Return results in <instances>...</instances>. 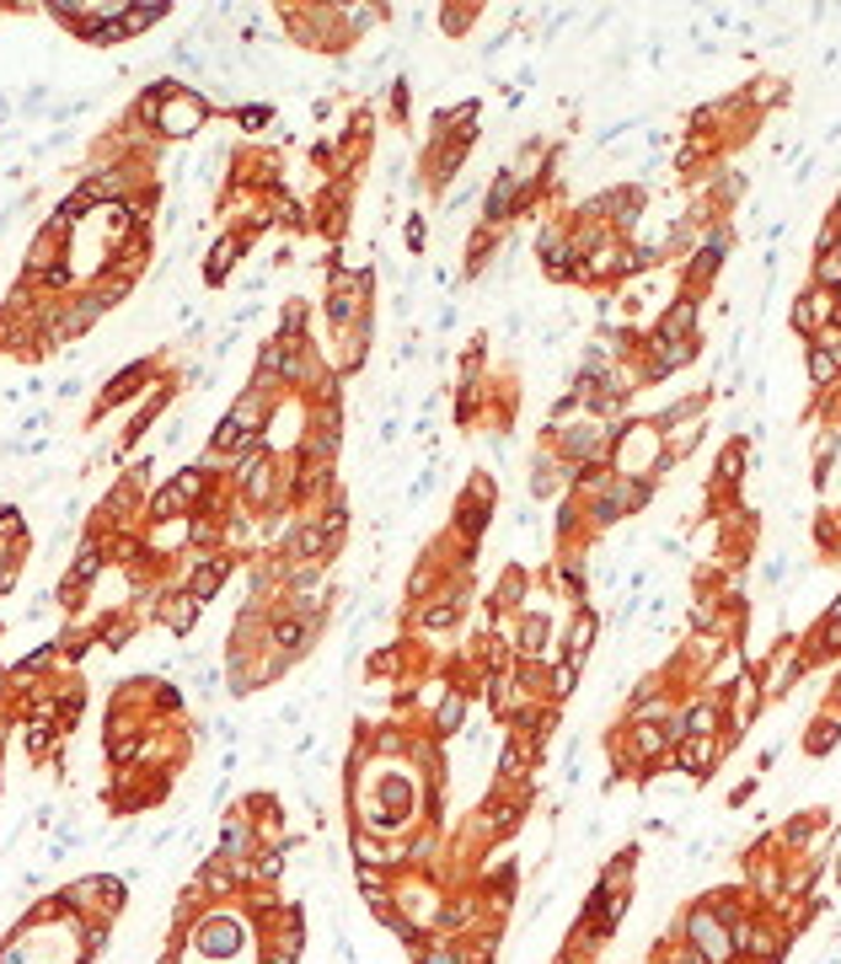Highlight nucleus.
<instances>
[{
    "mask_svg": "<svg viewBox=\"0 0 841 964\" xmlns=\"http://www.w3.org/2000/svg\"><path fill=\"white\" fill-rule=\"evenodd\" d=\"M723 761V740H681L675 751H670V761L665 767L686 771V777H697V782H708L712 771Z\"/></svg>",
    "mask_w": 841,
    "mask_h": 964,
    "instance_id": "13",
    "label": "nucleus"
},
{
    "mask_svg": "<svg viewBox=\"0 0 841 964\" xmlns=\"http://www.w3.org/2000/svg\"><path fill=\"white\" fill-rule=\"evenodd\" d=\"M751 793H756V782H740V788H734V793H729V804H734V809H740V804H745V798H751Z\"/></svg>",
    "mask_w": 841,
    "mask_h": 964,
    "instance_id": "46",
    "label": "nucleus"
},
{
    "mask_svg": "<svg viewBox=\"0 0 841 964\" xmlns=\"http://www.w3.org/2000/svg\"><path fill=\"white\" fill-rule=\"evenodd\" d=\"M231 119L242 129H268L273 124V102H242V108H231Z\"/></svg>",
    "mask_w": 841,
    "mask_h": 964,
    "instance_id": "37",
    "label": "nucleus"
},
{
    "mask_svg": "<svg viewBox=\"0 0 841 964\" xmlns=\"http://www.w3.org/2000/svg\"><path fill=\"white\" fill-rule=\"evenodd\" d=\"M226 418L242 429V435H268V418H273V396L258 391V386H242L236 402L226 407Z\"/></svg>",
    "mask_w": 841,
    "mask_h": 964,
    "instance_id": "16",
    "label": "nucleus"
},
{
    "mask_svg": "<svg viewBox=\"0 0 841 964\" xmlns=\"http://www.w3.org/2000/svg\"><path fill=\"white\" fill-rule=\"evenodd\" d=\"M183 943L194 949L198 960H231V954H242V943H247V916L209 905L198 922H188Z\"/></svg>",
    "mask_w": 841,
    "mask_h": 964,
    "instance_id": "1",
    "label": "nucleus"
},
{
    "mask_svg": "<svg viewBox=\"0 0 841 964\" xmlns=\"http://www.w3.org/2000/svg\"><path fill=\"white\" fill-rule=\"evenodd\" d=\"M520 204H525V193H520V183H515V172L504 167L499 178H493V188H488V198H483V225L488 231H499V225H510L520 215Z\"/></svg>",
    "mask_w": 841,
    "mask_h": 964,
    "instance_id": "15",
    "label": "nucleus"
},
{
    "mask_svg": "<svg viewBox=\"0 0 841 964\" xmlns=\"http://www.w3.org/2000/svg\"><path fill=\"white\" fill-rule=\"evenodd\" d=\"M837 740H841V712H820V718L804 729V751H809V756H831Z\"/></svg>",
    "mask_w": 841,
    "mask_h": 964,
    "instance_id": "25",
    "label": "nucleus"
},
{
    "mask_svg": "<svg viewBox=\"0 0 841 964\" xmlns=\"http://www.w3.org/2000/svg\"><path fill=\"white\" fill-rule=\"evenodd\" d=\"M198 617H204V606H198L194 595L183 589V584H161V600H156V622L167 627V633H178V638H188L198 627Z\"/></svg>",
    "mask_w": 841,
    "mask_h": 964,
    "instance_id": "10",
    "label": "nucleus"
},
{
    "mask_svg": "<svg viewBox=\"0 0 841 964\" xmlns=\"http://www.w3.org/2000/svg\"><path fill=\"white\" fill-rule=\"evenodd\" d=\"M558 584H563V595H569V600H584V563H580V558H569V563L558 569Z\"/></svg>",
    "mask_w": 841,
    "mask_h": 964,
    "instance_id": "40",
    "label": "nucleus"
},
{
    "mask_svg": "<svg viewBox=\"0 0 841 964\" xmlns=\"http://www.w3.org/2000/svg\"><path fill=\"white\" fill-rule=\"evenodd\" d=\"M558 483H563V461H558L552 450H536V461H531V493H536V499H552Z\"/></svg>",
    "mask_w": 841,
    "mask_h": 964,
    "instance_id": "28",
    "label": "nucleus"
},
{
    "mask_svg": "<svg viewBox=\"0 0 841 964\" xmlns=\"http://www.w3.org/2000/svg\"><path fill=\"white\" fill-rule=\"evenodd\" d=\"M745 477V440L718 450V483H740Z\"/></svg>",
    "mask_w": 841,
    "mask_h": 964,
    "instance_id": "35",
    "label": "nucleus"
},
{
    "mask_svg": "<svg viewBox=\"0 0 841 964\" xmlns=\"http://www.w3.org/2000/svg\"><path fill=\"white\" fill-rule=\"evenodd\" d=\"M809 831H820V815H793L788 826H782V846H809Z\"/></svg>",
    "mask_w": 841,
    "mask_h": 964,
    "instance_id": "36",
    "label": "nucleus"
},
{
    "mask_svg": "<svg viewBox=\"0 0 841 964\" xmlns=\"http://www.w3.org/2000/svg\"><path fill=\"white\" fill-rule=\"evenodd\" d=\"M183 435H188V424H183V418H172V424L161 429V446H183Z\"/></svg>",
    "mask_w": 841,
    "mask_h": 964,
    "instance_id": "42",
    "label": "nucleus"
},
{
    "mask_svg": "<svg viewBox=\"0 0 841 964\" xmlns=\"http://www.w3.org/2000/svg\"><path fill=\"white\" fill-rule=\"evenodd\" d=\"M536 257H541V268H547V279H552V284H563V279H580V253L569 247V231L547 225V231L536 236Z\"/></svg>",
    "mask_w": 841,
    "mask_h": 964,
    "instance_id": "11",
    "label": "nucleus"
},
{
    "mask_svg": "<svg viewBox=\"0 0 841 964\" xmlns=\"http://www.w3.org/2000/svg\"><path fill=\"white\" fill-rule=\"evenodd\" d=\"M804 365H809V381L820 386V391H826V386H837V381H841V359H837V354H831V349H820V343H809V354H804Z\"/></svg>",
    "mask_w": 841,
    "mask_h": 964,
    "instance_id": "29",
    "label": "nucleus"
},
{
    "mask_svg": "<svg viewBox=\"0 0 841 964\" xmlns=\"http://www.w3.org/2000/svg\"><path fill=\"white\" fill-rule=\"evenodd\" d=\"M809 279H815V290H837L841 284V247H831V253H815V268H809Z\"/></svg>",
    "mask_w": 841,
    "mask_h": 964,
    "instance_id": "34",
    "label": "nucleus"
},
{
    "mask_svg": "<svg viewBox=\"0 0 841 964\" xmlns=\"http://www.w3.org/2000/svg\"><path fill=\"white\" fill-rule=\"evenodd\" d=\"M782 91H788V86H782L777 75H761V81H751V86H745L740 97H745V108H751V102H777Z\"/></svg>",
    "mask_w": 841,
    "mask_h": 964,
    "instance_id": "38",
    "label": "nucleus"
},
{
    "mask_svg": "<svg viewBox=\"0 0 841 964\" xmlns=\"http://www.w3.org/2000/svg\"><path fill=\"white\" fill-rule=\"evenodd\" d=\"M595 638H600V617H595V611H574L569 638H563V664H584L589 648H595Z\"/></svg>",
    "mask_w": 841,
    "mask_h": 964,
    "instance_id": "23",
    "label": "nucleus"
},
{
    "mask_svg": "<svg viewBox=\"0 0 841 964\" xmlns=\"http://www.w3.org/2000/svg\"><path fill=\"white\" fill-rule=\"evenodd\" d=\"M134 633H139V617H134V611H108V617H97V643H102V648H124Z\"/></svg>",
    "mask_w": 841,
    "mask_h": 964,
    "instance_id": "26",
    "label": "nucleus"
},
{
    "mask_svg": "<svg viewBox=\"0 0 841 964\" xmlns=\"http://www.w3.org/2000/svg\"><path fill=\"white\" fill-rule=\"evenodd\" d=\"M831 712H841V675L831 681Z\"/></svg>",
    "mask_w": 841,
    "mask_h": 964,
    "instance_id": "47",
    "label": "nucleus"
},
{
    "mask_svg": "<svg viewBox=\"0 0 841 964\" xmlns=\"http://www.w3.org/2000/svg\"><path fill=\"white\" fill-rule=\"evenodd\" d=\"M279 552H284L290 563H317V569H327V558L338 552V541H327L312 520H295V530L284 536V547H279Z\"/></svg>",
    "mask_w": 841,
    "mask_h": 964,
    "instance_id": "14",
    "label": "nucleus"
},
{
    "mask_svg": "<svg viewBox=\"0 0 841 964\" xmlns=\"http://www.w3.org/2000/svg\"><path fill=\"white\" fill-rule=\"evenodd\" d=\"M493 247H499V231L477 225V231H472V242H466V273H483V263L493 257Z\"/></svg>",
    "mask_w": 841,
    "mask_h": 964,
    "instance_id": "33",
    "label": "nucleus"
},
{
    "mask_svg": "<svg viewBox=\"0 0 841 964\" xmlns=\"http://www.w3.org/2000/svg\"><path fill=\"white\" fill-rule=\"evenodd\" d=\"M547 633H552V622H547V617H525V622H520V633H515L520 659H536V654H541V643H547Z\"/></svg>",
    "mask_w": 841,
    "mask_h": 964,
    "instance_id": "31",
    "label": "nucleus"
},
{
    "mask_svg": "<svg viewBox=\"0 0 841 964\" xmlns=\"http://www.w3.org/2000/svg\"><path fill=\"white\" fill-rule=\"evenodd\" d=\"M11 11H22V5H0V16H11Z\"/></svg>",
    "mask_w": 841,
    "mask_h": 964,
    "instance_id": "49",
    "label": "nucleus"
},
{
    "mask_svg": "<svg viewBox=\"0 0 841 964\" xmlns=\"http://www.w3.org/2000/svg\"><path fill=\"white\" fill-rule=\"evenodd\" d=\"M697 317H703V301H697V295H675V301L659 312V327H654V338L697 343Z\"/></svg>",
    "mask_w": 841,
    "mask_h": 964,
    "instance_id": "17",
    "label": "nucleus"
},
{
    "mask_svg": "<svg viewBox=\"0 0 841 964\" xmlns=\"http://www.w3.org/2000/svg\"><path fill=\"white\" fill-rule=\"evenodd\" d=\"M124 879H113V874H86V879H70L65 890H60V905H65V916H97V922H113L119 911H124Z\"/></svg>",
    "mask_w": 841,
    "mask_h": 964,
    "instance_id": "2",
    "label": "nucleus"
},
{
    "mask_svg": "<svg viewBox=\"0 0 841 964\" xmlns=\"http://www.w3.org/2000/svg\"><path fill=\"white\" fill-rule=\"evenodd\" d=\"M156 376H161V365H156V359H134V365H124V370H119L113 381H108V386H102V391H97V407H92V424H97V418H108L113 407H124V402H134V396H145Z\"/></svg>",
    "mask_w": 841,
    "mask_h": 964,
    "instance_id": "7",
    "label": "nucleus"
},
{
    "mask_svg": "<svg viewBox=\"0 0 841 964\" xmlns=\"http://www.w3.org/2000/svg\"><path fill=\"white\" fill-rule=\"evenodd\" d=\"M108 569V552H102V536H81L75 541V558H70V584H81V589H92L97 574Z\"/></svg>",
    "mask_w": 841,
    "mask_h": 964,
    "instance_id": "20",
    "label": "nucleus"
},
{
    "mask_svg": "<svg viewBox=\"0 0 841 964\" xmlns=\"http://www.w3.org/2000/svg\"><path fill=\"white\" fill-rule=\"evenodd\" d=\"M322 633V617H295V611H268L263 622V648H273L279 659H301Z\"/></svg>",
    "mask_w": 841,
    "mask_h": 964,
    "instance_id": "6",
    "label": "nucleus"
},
{
    "mask_svg": "<svg viewBox=\"0 0 841 964\" xmlns=\"http://www.w3.org/2000/svg\"><path fill=\"white\" fill-rule=\"evenodd\" d=\"M648 359L644 370H638V381H665V376H675V370H686L692 359H697V343H675V338H644Z\"/></svg>",
    "mask_w": 841,
    "mask_h": 964,
    "instance_id": "9",
    "label": "nucleus"
},
{
    "mask_svg": "<svg viewBox=\"0 0 841 964\" xmlns=\"http://www.w3.org/2000/svg\"><path fill=\"white\" fill-rule=\"evenodd\" d=\"M60 734H65V729H60L54 718H27V723H22V745H27L33 761H44V756L60 745Z\"/></svg>",
    "mask_w": 841,
    "mask_h": 964,
    "instance_id": "24",
    "label": "nucleus"
},
{
    "mask_svg": "<svg viewBox=\"0 0 841 964\" xmlns=\"http://www.w3.org/2000/svg\"><path fill=\"white\" fill-rule=\"evenodd\" d=\"M520 595H525V574H520V569H504V584H499L493 606H499V611H504V606H520Z\"/></svg>",
    "mask_w": 841,
    "mask_h": 964,
    "instance_id": "39",
    "label": "nucleus"
},
{
    "mask_svg": "<svg viewBox=\"0 0 841 964\" xmlns=\"http://www.w3.org/2000/svg\"><path fill=\"white\" fill-rule=\"evenodd\" d=\"M75 391H81V376H65V381L54 386V396H60V402H70V396H75Z\"/></svg>",
    "mask_w": 841,
    "mask_h": 964,
    "instance_id": "45",
    "label": "nucleus"
},
{
    "mask_svg": "<svg viewBox=\"0 0 841 964\" xmlns=\"http://www.w3.org/2000/svg\"><path fill=\"white\" fill-rule=\"evenodd\" d=\"M804 664H809V659H804V648H793V643H777V654L767 659V664H761V670H756V681H761V697H782V692H788V686L804 675Z\"/></svg>",
    "mask_w": 841,
    "mask_h": 964,
    "instance_id": "12",
    "label": "nucleus"
},
{
    "mask_svg": "<svg viewBox=\"0 0 841 964\" xmlns=\"http://www.w3.org/2000/svg\"><path fill=\"white\" fill-rule=\"evenodd\" d=\"M161 16H172V5H167V0H145V5H130V11H124V33H130V38H134V33H150Z\"/></svg>",
    "mask_w": 841,
    "mask_h": 964,
    "instance_id": "30",
    "label": "nucleus"
},
{
    "mask_svg": "<svg viewBox=\"0 0 841 964\" xmlns=\"http://www.w3.org/2000/svg\"><path fill=\"white\" fill-rule=\"evenodd\" d=\"M466 161V145L461 139H435V156H429V183H451Z\"/></svg>",
    "mask_w": 841,
    "mask_h": 964,
    "instance_id": "27",
    "label": "nucleus"
},
{
    "mask_svg": "<svg viewBox=\"0 0 841 964\" xmlns=\"http://www.w3.org/2000/svg\"><path fill=\"white\" fill-rule=\"evenodd\" d=\"M831 301H837V317H841V284H837V290H831Z\"/></svg>",
    "mask_w": 841,
    "mask_h": 964,
    "instance_id": "48",
    "label": "nucleus"
},
{
    "mask_svg": "<svg viewBox=\"0 0 841 964\" xmlns=\"http://www.w3.org/2000/svg\"><path fill=\"white\" fill-rule=\"evenodd\" d=\"M536 767V745L531 740H504V751H499V788H525V777Z\"/></svg>",
    "mask_w": 841,
    "mask_h": 964,
    "instance_id": "22",
    "label": "nucleus"
},
{
    "mask_svg": "<svg viewBox=\"0 0 841 964\" xmlns=\"http://www.w3.org/2000/svg\"><path fill=\"white\" fill-rule=\"evenodd\" d=\"M253 846H258V835H253V820H247V809H231L226 820H220V857H253Z\"/></svg>",
    "mask_w": 841,
    "mask_h": 964,
    "instance_id": "21",
    "label": "nucleus"
},
{
    "mask_svg": "<svg viewBox=\"0 0 841 964\" xmlns=\"http://www.w3.org/2000/svg\"><path fill=\"white\" fill-rule=\"evenodd\" d=\"M611 435H617V429L600 424V418H580V424L569 418V424L552 429V440H558L552 455H558L563 466H606V461H611Z\"/></svg>",
    "mask_w": 841,
    "mask_h": 964,
    "instance_id": "3",
    "label": "nucleus"
},
{
    "mask_svg": "<svg viewBox=\"0 0 841 964\" xmlns=\"http://www.w3.org/2000/svg\"><path fill=\"white\" fill-rule=\"evenodd\" d=\"M209 97L194 91V86H178L172 97H167V108H161V119H156V139L167 145V139H194L198 129L209 124Z\"/></svg>",
    "mask_w": 841,
    "mask_h": 964,
    "instance_id": "5",
    "label": "nucleus"
},
{
    "mask_svg": "<svg viewBox=\"0 0 841 964\" xmlns=\"http://www.w3.org/2000/svg\"><path fill=\"white\" fill-rule=\"evenodd\" d=\"M407 247L424 253V220H407Z\"/></svg>",
    "mask_w": 841,
    "mask_h": 964,
    "instance_id": "44",
    "label": "nucleus"
},
{
    "mask_svg": "<svg viewBox=\"0 0 841 964\" xmlns=\"http://www.w3.org/2000/svg\"><path fill=\"white\" fill-rule=\"evenodd\" d=\"M44 424H49V407H38V413H27V418H22V435H38Z\"/></svg>",
    "mask_w": 841,
    "mask_h": 964,
    "instance_id": "43",
    "label": "nucleus"
},
{
    "mask_svg": "<svg viewBox=\"0 0 841 964\" xmlns=\"http://www.w3.org/2000/svg\"><path fill=\"white\" fill-rule=\"evenodd\" d=\"M461 718H466V697L461 692H446L440 697V707H435V734L446 740V734H455L461 729Z\"/></svg>",
    "mask_w": 841,
    "mask_h": 964,
    "instance_id": "32",
    "label": "nucleus"
},
{
    "mask_svg": "<svg viewBox=\"0 0 841 964\" xmlns=\"http://www.w3.org/2000/svg\"><path fill=\"white\" fill-rule=\"evenodd\" d=\"M253 242L247 236H236V231H226V236H215V247H209V257H204V284L209 290H220L226 279H231V268L242 263V253H247Z\"/></svg>",
    "mask_w": 841,
    "mask_h": 964,
    "instance_id": "18",
    "label": "nucleus"
},
{
    "mask_svg": "<svg viewBox=\"0 0 841 964\" xmlns=\"http://www.w3.org/2000/svg\"><path fill=\"white\" fill-rule=\"evenodd\" d=\"M831 321H837V301H831L826 290H815V284H809V290L793 301V327H799L804 338H815V332H820V327H831Z\"/></svg>",
    "mask_w": 841,
    "mask_h": 964,
    "instance_id": "19",
    "label": "nucleus"
},
{
    "mask_svg": "<svg viewBox=\"0 0 841 964\" xmlns=\"http://www.w3.org/2000/svg\"><path fill=\"white\" fill-rule=\"evenodd\" d=\"M466 16H477V5H440L446 33H466Z\"/></svg>",
    "mask_w": 841,
    "mask_h": 964,
    "instance_id": "41",
    "label": "nucleus"
},
{
    "mask_svg": "<svg viewBox=\"0 0 841 964\" xmlns=\"http://www.w3.org/2000/svg\"><path fill=\"white\" fill-rule=\"evenodd\" d=\"M644 204H648L644 183H622V188L600 193L589 209H595V215H600L611 231H633V225H638V215H644Z\"/></svg>",
    "mask_w": 841,
    "mask_h": 964,
    "instance_id": "8",
    "label": "nucleus"
},
{
    "mask_svg": "<svg viewBox=\"0 0 841 964\" xmlns=\"http://www.w3.org/2000/svg\"><path fill=\"white\" fill-rule=\"evenodd\" d=\"M675 938H681V943H692V949H697V954H703L708 964H734V943H729V927H723V922L712 916L703 900H697V905H692V911L681 916Z\"/></svg>",
    "mask_w": 841,
    "mask_h": 964,
    "instance_id": "4",
    "label": "nucleus"
}]
</instances>
